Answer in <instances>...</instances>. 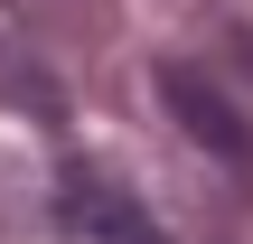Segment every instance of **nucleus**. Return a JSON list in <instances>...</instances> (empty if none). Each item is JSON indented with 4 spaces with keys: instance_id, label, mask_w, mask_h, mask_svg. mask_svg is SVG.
Masks as SVG:
<instances>
[{
    "instance_id": "f257e3e1",
    "label": "nucleus",
    "mask_w": 253,
    "mask_h": 244,
    "mask_svg": "<svg viewBox=\"0 0 253 244\" xmlns=\"http://www.w3.org/2000/svg\"><path fill=\"white\" fill-rule=\"evenodd\" d=\"M150 94L169 103V122H178L197 150H216L225 169H253V122L235 113V94H225L207 66H178V56H169V66L150 75Z\"/></svg>"
},
{
    "instance_id": "f03ea898",
    "label": "nucleus",
    "mask_w": 253,
    "mask_h": 244,
    "mask_svg": "<svg viewBox=\"0 0 253 244\" xmlns=\"http://www.w3.org/2000/svg\"><path fill=\"white\" fill-rule=\"evenodd\" d=\"M56 226L84 244H169L160 226H150V207L131 197V188H113L94 160H75L66 179H56Z\"/></svg>"
},
{
    "instance_id": "7ed1b4c3",
    "label": "nucleus",
    "mask_w": 253,
    "mask_h": 244,
    "mask_svg": "<svg viewBox=\"0 0 253 244\" xmlns=\"http://www.w3.org/2000/svg\"><path fill=\"white\" fill-rule=\"evenodd\" d=\"M235 56H244V66H253V28H235Z\"/></svg>"
}]
</instances>
